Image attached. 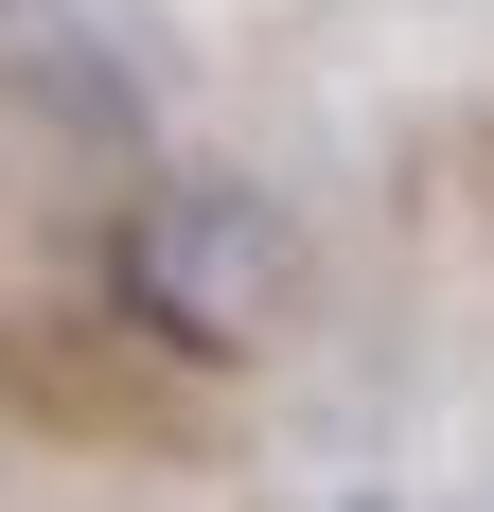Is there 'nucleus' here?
Returning a JSON list of instances; mask_svg holds the SVG:
<instances>
[{
  "mask_svg": "<svg viewBox=\"0 0 494 512\" xmlns=\"http://www.w3.org/2000/svg\"><path fill=\"white\" fill-rule=\"evenodd\" d=\"M371 512H389V495H371Z\"/></svg>",
  "mask_w": 494,
  "mask_h": 512,
  "instance_id": "2",
  "label": "nucleus"
},
{
  "mask_svg": "<svg viewBox=\"0 0 494 512\" xmlns=\"http://www.w3.org/2000/svg\"><path fill=\"white\" fill-rule=\"evenodd\" d=\"M124 301L177 336V354H265L300 318V212L247 195V177H159L124 212Z\"/></svg>",
  "mask_w": 494,
  "mask_h": 512,
  "instance_id": "1",
  "label": "nucleus"
}]
</instances>
